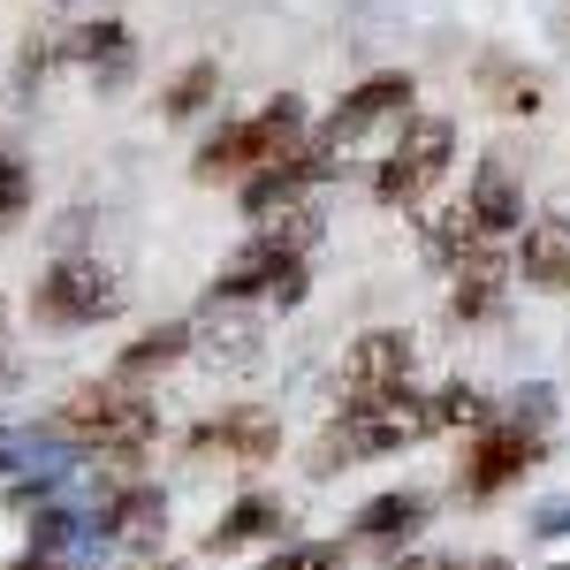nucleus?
I'll return each instance as SVG.
<instances>
[{"instance_id":"obj_1","label":"nucleus","mask_w":570,"mask_h":570,"mask_svg":"<svg viewBox=\"0 0 570 570\" xmlns=\"http://www.w3.org/2000/svg\"><path fill=\"white\" fill-rule=\"evenodd\" d=\"M153 403L130 389V381H99V389H77L61 403V419H53V434L69 456H85V464H145V449H153Z\"/></svg>"},{"instance_id":"obj_2","label":"nucleus","mask_w":570,"mask_h":570,"mask_svg":"<svg viewBox=\"0 0 570 570\" xmlns=\"http://www.w3.org/2000/svg\"><path fill=\"white\" fill-rule=\"evenodd\" d=\"M305 137H312L305 99L282 91V99H266L259 115L220 122V130L198 145V168H190V176H198V183H244V176H259V168H274V160H289Z\"/></svg>"},{"instance_id":"obj_3","label":"nucleus","mask_w":570,"mask_h":570,"mask_svg":"<svg viewBox=\"0 0 570 570\" xmlns=\"http://www.w3.org/2000/svg\"><path fill=\"white\" fill-rule=\"evenodd\" d=\"M441 434L434 419V395H381V403H357V411H343L327 434H320V449H312V472H335V464H357V456H395V449H411V441Z\"/></svg>"},{"instance_id":"obj_4","label":"nucleus","mask_w":570,"mask_h":570,"mask_svg":"<svg viewBox=\"0 0 570 570\" xmlns=\"http://www.w3.org/2000/svg\"><path fill=\"white\" fill-rule=\"evenodd\" d=\"M456 160V122L449 115H403V137L389 145L381 176H373V198L381 206H419Z\"/></svg>"},{"instance_id":"obj_5","label":"nucleus","mask_w":570,"mask_h":570,"mask_svg":"<svg viewBox=\"0 0 570 570\" xmlns=\"http://www.w3.org/2000/svg\"><path fill=\"white\" fill-rule=\"evenodd\" d=\"M46 327H99L107 312H122V274L91 252H61L39 274V297H31Z\"/></svg>"},{"instance_id":"obj_6","label":"nucleus","mask_w":570,"mask_h":570,"mask_svg":"<svg viewBox=\"0 0 570 570\" xmlns=\"http://www.w3.org/2000/svg\"><path fill=\"white\" fill-rule=\"evenodd\" d=\"M411 99H419V91H411V77H403V69H381V77H365V85L343 91V107H335V115H327V122H320L305 145L327 160V168H335V160H343V153H351L365 130L403 122V115H411Z\"/></svg>"},{"instance_id":"obj_7","label":"nucleus","mask_w":570,"mask_h":570,"mask_svg":"<svg viewBox=\"0 0 570 570\" xmlns=\"http://www.w3.org/2000/svg\"><path fill=\"white\" fill-rule=\"evenodd\" d=\"M548 456V434L540 426H518V419H480V441H472V456H464V494L487 502V494H502L510 480H525L532 464Z\"/></svg>"},{"instance_id":"obj_8","label":"nucleus","mask_w":570,"mask_h":570,"mask_svg":"<svg viewBox=\"0 0 570 570\" xmlns=\"http://www.w3.org/2000/svg\"><path fill=\"white\" fill-rule=\"evenodd\" d=\"M411 365H419V343H411L403 327H373V335H357L351 351H343V411L381 403V395H403V389H411Z\"/></svg>"},{"instance_id":"obj_9","label":"nucleus","mask_w":570,"mask_h":570,"mask_svg":"<svg viewBox=\"0 0 570 570\" xmlns=\"http://www.w3.org/2000/svg\"><path fill=\"white\" fill-rule=\"evenodd\" d=\"M274 449H282V426L266 411H220V419H206L198 434L183 441L190 464H214V456L220 464H266Z\"/></svg>"},{"instance_id":"obj_10","label":"nucleus","mask_w":570,"mask_h":570,"mask_svg":"<svg viewBox=\"0 0 570 570\" xmlns=\"http://www.w3.org/2000/svg\"><path fill=\"white\" fill-rule=\"evenodd\" d=\"M61 61H77L99 91H122L137 77V39H130V23H85V31H69Z\"/></svg>"},{"instance_id":"obj_11","label":"nucleus","mask_w":570,"mask_h":570,"mask_svg":"<svg viewBox=\"0 0 570 570\" xmlns=\"http://www.w3.org/2000/svg\"><path fill=\"white\" fill-rule=\"evenodd\" d=\"M91 525H99V540L145 548V540H160V532H168V494H160V487H145V480H130V487H115V494L91 510Z\"/></svg>"},{"instance_id":"obj_12","label":"nucleus","mask_w":570,"mask_h":570,"mask_svg":"<svg viewBox=\"0 0 570 570\" xmlns=\"http://www.w3.org/2000/svg\"><path fill=\"white\" fill-rule=\"evenodd\" d=\"M426 518H434V502H426V494H419V487H395V494H373V502H365V510H357V540H365V548H411V540H419V532H426Z\"/></svg>"},{"instance_id":"obj_13","label":"nucleus","mask_w":570,"mask_h":570,"mask_svg":"<svg viewBox=\"0 0 570 570\" xmlns=\"http://www.w3.org/2000/svg\"><path fill=\"white\" fill-rule=\"evenodd\" d=\"M518 274L532 289H570V214H540L518 228Z\"/></svg>"},{"instance_id":"obj_14","label":"nucleus","mask_w":570,"mask_h":570,"mask_svg":"<svg viewBox=\"0 0 570 570\" xmlns=\"http://www.w3.org/2000/svg\"><path fill=\"white\" fill-rule=\"evenodd\" d=\"M449 312L456 320H487V312L502 305V289H510V259H502V244H480V252H464V259L449 266Z\"/></svg>"},{"instance_id":"obj_15","label":"nucleus","mask_w":570,"mask_h":570,"mask_svg":"<svg viewBox=\"0 0 570 570\" xmlns=\"http://www.w3.org/2000/svg\"><path fill=\"white\" fill-rule=\"evenodd\" d=\"M464 214L480 220L487 244H502V236L525 228V198H518V183H510L502 160H480V176H472V190H464Z\"/></svg>"},{"instance_id":"obj_16","label":"nucleus","mask_w":570,"mask_h":570,"mask_svg":"<svg viewBox=\"0 0 570 570\" xmlns=\"http://www.w3.org/2000/svg\"><path fill=\"white\" fill-rule=\"evenodd\" d=\"M198 343H206L214 365H252V351H259V320H244L236 305H220V297H214L206 320H190V351H198Z\"/></svg>"},{"instance_id":"obj_17","label":"nucleus","mask_w":570,"mask_h":570,"mask_svg":"<svg viewBox=\"0 0 570 570\" xmlns=\"http://www.w3.org/2000/svg\"><path fill=\"white\" fill-rule=\"evenodd\" d=\"M282 525H289V510H282L274 494H244V502L214 525L206 548H214V556H236V548H252V540H266V532H282Z\"/></svg>"},{"instance_id":"obj_18","label":"nucleus","mask_w":570,"mask_h":570,"mask_svg":"<svg viewBox=\"0 0 570 570\" xmlns=\"http://www.w3.org/2000/svg\"><path fill=\"white\" fill-rule=\"evenodd\" d=\"M190 351V320H168V327H145V335H137L130 351H122V365H115V381H145V373H168V365H176V357Z\"/></svg>"},{"instance_id":"obj_19","label":"nucleus","mask_w":570,"mask_h":570,"mask_svg":"<svg viewBox=\"0 0 570 570\" xmlns=\"http://www.w3.org/2000/svg\"><path fill=\"white\" fill-rule=\"evenodd\" d=\"M480 85H487V99H494L502 115H540V99H548V91H540V77H532V69H510L502 53L480 69Z\"/></svg>"},{"instance_id":"obj_20","label":"nucleus","mask_w":570,"mask_h":570,"mask_svg":"<svg viewBox=\"0 0 570 570\" xmlns=\"http://www.w3.org/2000/svg\"><path fill=\"white\" fill-rule=\"evenodd\" d=\"M480 244H487V236H480V220L464 214V198H456V206H441L434 228H426V259H434V266H456L464 252H480Z\"/></svg>"},{"instance_id":"obj_21","label":"nucleus","mask_w":570,"mask_h":570,"mask_svg":"<svg viewBox=\"0 0 570 570\" xmlns=\"http://www.w3.org/2000/svg\"><path fill=\"white\" fill-rule=\"evenodd\" d=\"M214 91H220V69H214V61H190V69H183L176 85H168L160 115H168V122H190L198 107H214Z\"/></svg>"},{"instance_id":"obj_22","label":"nucleus","mask_w":570,"mask_h":570,"mask_svg":"<svg viewBox=\"0 0 570 570\" xmlns=\"http://www.w3.org/2000/svg\"><path fill=\"white\" fill-rule=\"evenodd\" d=\"M31 214V160L16 145H0V228Z\"/></svg>"},{"instance_id":"obj_23","label":"nucleus","mask_w":570,"mask_h":570,"mask_svg":"<svg viewBox=\"0 0 570 570\" xmlns=\"http://www.w3.org/2000/svg\"><path fill=\"white\" fill-rule=\"evenodd\" d=\"M434 419H441V434H449V426H480L487 395L472 389V381H449V389H434Z\"/></svg>"},{"instance_id":"obj_24","label":"nucleus","mask_w":570,"mask_h":570,"mask_svg":"<svg viewBox=\"0 0 570 570\" xmlns=\"http://www.w3.org/2000/svg\"><path fill=\"white\" fill-rule=\"evenodd\" d=\"M266 570H351V548H335V540H297V548L266 556Z\"/></svg>"},{"instance_id":"obj_25","label":"nucleus","mask_w":570,"mask_h":570,"mask_svg":"<svg viewBox=\"0 0 570 570\" xmlns=\"http://www.w3.org/2000/svg\"><path fill=\"white\" fill-rule=\"evenodd\" d=\"M502 419H518V426H540V434H548V419H556V389H548V381H532V389H518Z\"/></svg>"},{"instance_id":"obj_26","label":"nucleus","mask_w":570,"mask_h":570,"mask_svg":"<svg viewBox=\"0 0 570 570\" xmlns=\"http://www.w3.org/2000/svg\"><path fill=\"white\" fill-rule=\"evenodd\" d=\"M395 570H510L502 556H472V563H456V556H411V548H395Z\"/></svg>"},{"instance_id":"obj_27","label":"nucleus","mask_w":570,"mask_h":570,"mask_svg":"<svg viewBox=\"0 0 570 570\" xmlns=\"http://www.w3.org/2000/svg\"><path fill=\"white\" fill-rule=\"evenodd\" d=\"M540 532H570V510H540Z\"/></svg>"},{"instance_id":"obj_28","label":"nucleus","mask_w":570,"mask_h":570,"mask_svg":"<svg viewBox=\"0 0 570 570\" xmlns=\"http://www.w3.org/2000/svg\"><path fill=\"white\" fill-rule=\"evenodd\" d=\"M16 449H23V441H16V434H8V426H0V472L16 464Z\"/></svg>"},{"instance_id":"obj_29","label":"nucleus","mask_w":570,"mask_h":570,"mask_svg":"<svg viewBox=\"0 0 570 570\" xmlns=\"http://www.w3.org/2000/svg\"><path fill=\"white\" fill-rule=\"evenodd\" d=\"M0 373H8V351H0Z\"/></svg>"},{"instance_id":"obj_30","label":"nucleus","mask_w":570,"mask_h":570,"mask_svg":"<svg viewBox=\"0 0 570 570\" xmlns=\"http://www.w3.org/2000/svg\"><path fill=\"white\" fill-rule=\"evenodd\" d=\"M548 570H570V563H548Z\"/></svg>"}]
</instances>
